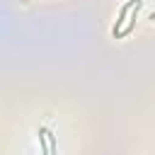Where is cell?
<instances>
[{"label": "cell", "instance_id": "cell-4", "mask_svg": "<svg viewBox=\"0 0 155 155\" xmlns=\"http://www.w3.org/2000/svg\"><path fill=\"white\" fill-rule=\"evenodd\" d=\"M48 153L51 155H58V145H56V136L48 131Z\"/></svg>", "mask_w": 155, "mask_h": 155}, {"label": "cell", "instance_id": "cell-3", "mask_svg": "<svg viewBox=\"0 0 155 155\" xmlns=\"http://www.w3.org/2000/svg\"><path fill=\"white\" fill-rule=\"evenodd\" d=\"M39 148H41V155H51L48 153V128L46 126L39 128Z\"/></svg>", "mask_w": 155, "mask_h": 155}, {"label": "cell", "instance_id": "cell-5", "mask_svg": "<svg viewBox=\"0 0 155 155\" xmlns=\"http://www.w3.org/2000/svg\"><path fill=\"white\" fill-rule=\"evenodd\" d=\"M150 19H155V12H150Z\"/></svg>", "mask_w": 155, "mask_h": 155}, {"label": "cell", "instance_id": "cell-2", "mask_svg": "<svg viewBox=\"0 0 155 155\" xmlns=\"http://www.w3.org/2000/svg\"><path fill=\"white\" fill-rule=\"evenodd\" d=\"M140 5H143V0H140V2H138V5H136V7H133V10H131V19H128V24H126V27H124V29H121V34H119V39H121V36H126V34H131V31H133V27H136V15H138V10H140Z\"/></svg>", "mask_w": 155, "mask_h": 155}, {"label": "cell", "instance_id": "cell-1", "mask_svg": "<svg viewBox=\"0 0 155 155\" xmlns=\"http://www.w3.org/2000/svg\"><path fill=\"white\" fill-rule=\"evenodd\" d=\"M140 0H128L124 7H121V12H119V19H116V24H114V29H111V36L114 39H119V34H121V29H124V22H126V17L131 15V10L138 5Z\"/></svg>", "mask_w": 155, "mask_h": 155}]
</instances>
